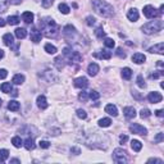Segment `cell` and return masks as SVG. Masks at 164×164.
Instances as JSON below:
<instances>
[{
  "label": "cell",
  "instance_id": "cell-1",
  "mask_svg": "<svg viewBox=\"0 0 164 164\" xmlns=\"http://www.w3.org/2000/svg\"><path fill=\"white\" fill-rule=\"evenodd\" d=\"M40 27L42 30V33H44L46 37H55L58 32H59V26L50 18L42 19L40 22Z\"/></svg>",
  "mask_w": 164,
  "mask_h": 164
},
{
  "label": "cell",
  "instance_id": "cell-2",
  "mask_svg": "<svg viewBox=\"0 0 164 164\" xmlns=\"http://www.w3.org/2000/svg\"><path fill=\"white\" fill-rule=\"evenodd\" d=\"M92 8L95 9V12L97 14L103 15V17H113L114 15V9L110 4H108L107 1H103V0H95L92 3Z\"/></svg>",
  "mask_w": 164,
  "mask_h": 164
},
{
  "label": "cell",
  "instance_id": "cell-3",
  "mask_svg": "<svg viewBox=\"0 0 164 164\" xmlns=\"http://www.w3.org/2000/svg\"><path fill=\"white\" fill-rule=\"evenodd\" d=\"M162 28H163V21L158 19V21H151V22L145 23L141 30L146 35H153V33H157L159 31H162Z\"/></svg>",
  "mask_w": 164,
  "mask_h": 164
},
{
  "label": "cell",
  "instance_id": "cell-4",
  "mask_svg": "<svg viewBox=\"0 0 164 164\" xmlns=\"http://www.w3.org/2000/svg\"><path fill=\"white\" fill-rule=\"evenodd\" d=\"M113 160H114L115 163H119V164L127 163L128 162L127 153L123 149H115L114 151H113Z\"/></svg>",
  "mask_w": 164,
  "mask_h": 164
},
{
  "label": "cell",
  "instance_id": "cell-5",
  "mask_svg": "<svg viewBox=\"0 0 164 164\" xmlns=\"http://www.w3.org/2000/svg\"><path fill=\"white\" fill-rule=\"evenodd\" d=\"M130 131L132 134H136V135H141V136H146L147 135V130L144 126L139 123H135V124H131L130 126Z\"/></svg>",
  "mask_w": 164,
  "mask_h": 164
},
{
  "label": "cell",
  "instance_id": "cell-6",
  "mask_svg": "<svg viewBox=\"0 0 164 164\" xmlns=\"http://www.w3.org/2000/svg\"><path fill=\"white\" fill-rule=\"evenodd\" d=\"M144 14H145L146 18H155V17H158L159 12H157V9L154 7L146 5V7H144Z\"/></svg>",
  "mask_w": 164,
  "mask_h": 164
},
{
  "label": "cell",
  "instance_id": "cell-7",
  "mask_svg": "<svg viewBox=\"0 0 164 164\" xmlns=\"http://www.w3.org/2000/svg\"><path fill=\"white\" fill-rule=\"evenodd\" d=\"M76 33H77L76 32V28L73 26H71V25L65 26L64 30H63V35H64V37L67 38V40H72V37H75Z\"/></svg>",
  "mask_w": 164,
  "mask_h": 164
},
{
  "label": "cell",
  "instance_id": "cell-8",
  "mask_svg": "<svg viewBox=\"0 0 164 164\" xmlns=\"http://www.w3.org/2000/svg\"><path fill=\"white\" fill-rule=\"evenodd\" d=\"M163 99V96L160 95L159 92H150L149 95H147V100L150 101V103H153V104H157V103H160Z\"/></svg>",
  "mask_w": 164,
  "mask_h": 164
},
{
  "label": "cell",
  "instance_id": "cell-9",
  "mask_svg": "<svg viewBox=\"0 0 164 164\" xmlns=\"http://www.w3.org/2000/svg\"><path fill=\"white\" fill-rule=\"evenodd\" d=\"M89 85V81L86 77H78V78L75 80V86L78 89H86Z\"/></svg>",
  "mask_w": 164,
  "mask_h": 164
},
{
  "label": "cell",
  "instance_id": "cell-10",
  "mask_svg": "<svg viewBox=\"0 0 164 164\" xmlns=\"http://www.w3.org/2000/svg\"><path fill=\"white\" fill-rule=\"evenodd\" d=\"M123 113H124V115H126V118H128V119H132L136 117V110H135V108H132V107H126L123 109Z\"/></svg>",
  "mask_w": 164,
  "mask_h": 164
},
{
  "label": "cell",
  "instance_id": "cell-11",
  "mask_svg": "<svg viewBox=\"0 0 164 164\" xmlns=\"http://www.w3.org/2000/svg\"><path fill=\"white\" fill-rule=\"evenodd\" d=\"M145 60H146V57L144 55V54H141V53H136V54L132 55V62H135L136 64H141Z\"/></svg>",
  "mask_w": 164,
  "mask_h": 164
},
{
  "label": "cell",
  "instance_id": "cell-12",
  "mask_svg": "<svg viewBox=\"0 0 164 164\" xmlns=\"http://www.w3.org/2000/svg\"><path fill=\"white\" fill-rule=\"evenodd\" d=\"M99 65H97L96 63H90L89 64V67H87V72H89V75L90 76H96L97 75V72H99Z\"/></svg>",
  "mask_w": 164,
  "mask_h": 164
},
{
  "label": "cell",
  "instance_id": "cell-13",
  "mask_svg": "<svg viewBox=\"0 0 164 164\" xmlns=\"http://www.w3.org/2000/svg\"><path fill=\"white\" fill-rule=\"evenodd\" d=\"M105 112H107L109 115H113V117L118 115V109H117V107L113 104H108L107 107H105Z\"/></svg>",
  "mask_w": 164,
  "mask_h": 164
},
{
  "label": "cell",
  "instance_id": "cell-14",
  "mask_svg": "<svg viewBox=\"0 0 164 164\" xmlns=\"http://www.w3.org/2000/svg\"><path fill=\"white\" fill-rule=\"evenodd\" d=\"M150 53H158V54H164V44L163 42H159V44L154 45L153 48L149 49Z\"/></svg>",
  "mask_w": 164,
  "mask_h": 164
},
{
  "label": "cell",
  "instance_id": "cell-15",
  "mask_svg": "<svg viewBox=\"0 0 164 164\" xmlns=\"http://www.w3.org/2000/svg\"><path fill=\"white\" fill-rule=\"evenodd\" d=\"M37 105H38V108L40 109H46L48 108V101H46V97L44 95H40L37 97Z\"/></svg>",
  "mask_w": 164,
  "mask_h": 164
},
{
  "label": "cell",
  "instance_id": "cell-16",
  "mask_svg": "<svg viewBox=\"0 0 164 164\" xmlns=\"http://www.w3.org/2000/svg\"><path fill=\"white\" fill-rule=\"evenodd\" d=\"M41 32L40 31H37L36 28H33L32 30V32H31V41H33V42H38L41 40Z\"/></svg>",
  "mask_w": 164,
  "mask_h": 164
},
{
  "label": "cell",
  "instance_id": "cell-17",
  "mask_svg": "<svg viewBox=\"0 0 164 164\" xmlns=\"http://www.w3.org/2000/svg\"><path fill=\"white\" fill-rule=\"evenodd\" d=\"M3 41H4V44H5L7 46H12V45H13V42H14L13 35H12V33H5L3 36Z\"/></svg>",
  "mask_w": 164,
  "mask_h": 164
},
{
  "label": "cell",
  "instance_id": "cell-18",
  "mask_svg": "<svg viewBox=\"0 0 164 164\" xmlns=\"http://www.w3.org/2000/svg\"><path fill=\"white\" fill-rule=\"evenodd\" d=\"M127 18L130 19V21L136 22V21L139 19V12L136 10V9H131V10H128V13H127Z\"/></svg>",
  "mask_w": 164,
  "mask_h": 164
},
{
  "label": "cell",
  "instance_id": "cell-19",
  "mask_svg": "<svg viewBox=\"0 0 164 164\" xmlns=\"http://www.w3.org/2000/svg\"><path fill=\"white\" fill-rule=\"evenodd\" d=\"M22 18L26 23H32L33 22V13L32 12H25V13L22 14Z\"/></svg>",
  "mask_w": 164,
  "mask_h": 164
},
{
  "label": "cell",
  "instance_id": "cell-20",
  "mask_svg": "<svg viewBox=\"0 0 164 164\" xmlns=\"http://www.w3.org/2000/svg\"><path fill=\"white\" fill-rule=\"evenodd\" d=\"M10 5V0H0V13H5Z\"/></svg>",
  "mask_w": 164,
  "mask_h": 164
},
{
  "label": "cell",
  "instance_id": "cell-21",
  "mask_svg": "<svg viewBox=\"0 0 164 164\" xmlns=\"http://www.w3.org/2000/svg\"><path fill=\"white\" fill-rule=\"evenodd\" d=\"M19 103L18 101H15V100H10L9 101V104H8V109L9 110H12V112H17V110H19Z\"/></svg>",
  "mask_w": 164,
  "mask_h": 164
},
{
  "label": "cell",
  "instance_id": "cell-22",
  "mask_svg": "<svg viewBox=\"0 0 164 164\" xmlns=\"http://www.w3.org/2000/svg\"><path fill=\"white\" fill-rule=\"evenodd\" d=\"M131 146H132V149H134V151H136V153H139V151L142 149V144L140 142L139 140H132Z\"/></svg>",
  "mask_w": 164,
  "mask_h": 164
},
{
  "label": "cell",
  "instance_id": "cell-23",
  "mask_svg": "<svg viewBox=\"0 0 164 164\" xmlns=\"http://www.w3.org/2000/svg\"><path fill=\"white\" fill-rule=\"evenodd\" d=\"M95 57H99V58H101V59H110L112 53L108 52V50H103L100 54H95Z\"/></svg>",
  "mask_w": 164,
  "mask_h": 164
},
{
  "label": "cell",
  "instance_id": "cell-24",
  "mask_svg": "<svg viewBox=\"0 0 164 164\" xmlns=\"http://www.w3.org/2000/svg\"><path fill=\"white\" fill-rule=\"evenodd\" d=\"M0 90L5 94L10 92L12 91V83L10 82H4V83H1V86H0Z\"/></svg>",
  "mask_w": 164,
  "mask_h": 164
},
{
  "label": "cell",
  "instance_id": "cell-25",
  "mask_svg": "<svg viewBox=\"0 0 164 164\" xmlns=\"http://www.w3.org/2000/svg\"><path fill=\"white\" fill-rule=\"evenodd\" d=\"M131 76H132V71H131V68L126 67V68H123V69H122V77H123L124 80H130V78H131Z\"/></svg>",
  "mask_w": 164,
  "mask_h": 164
},
{
  "label": "cell",
  "instance_id": "cell-26",
  "mask_svg": "<svg viewBox=\"0 0 164 164\" xmlns=\"http://www.w3.org/2000/svg\"><path fill=\"white\" fill-rule=\"evenodd\" d=\"M25 147L27 150H33L35 149V144H33V139H31V137H28L25 141Z\"/></svg>",
  "mask_w": 164,
  "mask_h": 164
},
{
  "label": "cell",
  "instance_id": "cell-27",
  "mask_svg": "<svg viewBox=\"0 0 164 164\" xmlns=\"http://www.w3.org/2000/svg\"><path fill=\"white\" fill-rule=\"evenodd\" d=\"M15 36L18 38H25L27 36V31L25 28H17L15 30Z\"/></svg>",
  "mask_w": 164,
  "mask_h": 164
},
{
  "label": "cell",
  "instance_id": "cell-28",
  "mask_svg": "<svg viewBox=\"0 0 164 164\" xmlns=\"http://www.w3.org/2000/svg\"><path fill=\"white\" fill-rule=\"evenodd\" d=\"M112 124V119L110 118H101L99 120V126L100 127H109Z\"/></svg>",
  "mask_w": 164,
  "mask_h": 164
},
{
  "label": "cell",
  "instance_id": "cell-29",
  "mask_svg": "<svg viewBox=\"0 0 164 164\" xmlns=\"http://www.w3.org/2000/svg\"><path fill=\"white\" fill-rule=\"evenodd\" d=\"M8 23H9L10 26H15V25H18L19 23V17H17V15H9L8 17Z\"/></svg>",
  "mask_w": 164,
  "mask_h": 164
},
{
  "label": "cell",
  "instance_id": "cell-30",
  "mask_svg": "<svg viewBox=\"0 0 164 164\" xmlns=\"http://www.w3.org/2000/svg\"><path fill=\"white\" fill-rule=\"evenodd\" d=\"M13 82L15 85H22L23 82H25V76L23 75H15L13 77Z\"/></svg>",
  "mask_w": 164,
  "mask_h": 164
},
{
  "label": "cell",
  "instance_id": "cell-31",
  "mask_svg": "<svg viewBox=\"0 0 164 164\" xmlns=\"http://www.w3.org/2000/svg\"><path fill=\"white\" fill-rule=\"evenodd\" d=\"M12 144H13L15 147H21L23 145V142H22V140H21L19 136H14V137L12 139Z\"/></svg>",
  "mask_w": 164,
  "mask_h": 164
},
{
  "label": "cell",
  "instance_id": "cell-32",
  "mask_svg": "<svg viewBox=\"0 0 164 164\" xmlns=\"http://www.w3.org/2000/svg\"><path fill=\"white\" fill-rule=\"evenodd\" d=\"M8 157H9V151L7 149H1L0 150V162H5Z\"/></svg>",
  "mask_w": 164,
  "mask_h": 164
},
{
  "label": "cell",
  "instance_id": "cell-33",
  "mask_svg": "<svg viewBox=\"0 0 164 164\" xmlns=\"http://www.w3.org/2000/svg\"><path fill=\"white\" fill-rule=\"evenodd\" d=\"M45 50H46V53H49V54H55L57 53V48L54 45H52V44H46L45 45Z\"/></svg>",
  "mask_w": 164,
  "mask_h": 164
},
{
  "label": "cell",
  "instance_id": "cell-34",
  "mask_svg": "<svg viewBox=\"0 0 164 164\" xmlns=\"http://www.w3.org/2000/svg\"><path fill=\"white\" fill-rule=\"evenodd\" d=\"M54 62H55V65H57V68L59 69V71H62V69H63V67H64V63H63L64 60L62 59V57H58V58H57V59L54 60Z\"/></svg>",
  "mask_w": 164,
  "mask_h": 164
},
{
  "label": "cell",
  "instance_id": "cell-35",
  "mask_svg": "<svg viewBox=\"0 0 164 164\" xmlns=\"http://www.w3.org/2000/svg\"><path fill=\"white\" fill-rule=\"evenodd\" d=\"M104 45L107 46V48H109V49H113V48H114V45H115V42H114L113 38H105V40H104Z\"/></svg>",
  "mask_w": 164,
  "mask_h": 164
},
{
  "label": "cell",
  "instance_id": "cell-36",
  "mask_svg": "<svg viewBox=\"0 0 164 164\" xmlns=\"http://www.w3.org/2000/svg\"><path fill=\"white\" fill-rule=\"evenodd\" d=\"M59 10L62 12L63 14H68L69 13V7L67 5V4H64V3H62V4H59Z\"/></svg>",
  "mask_w": 164,
  "mask_h": 164
},
{
  "label": "cell",
  "instance_id": "cell-37",
  "mask_svg": "<svg viewBox=\"0 0 164 164\" xmlns=\"http://www.w3.org/2000/svg\"><path fill=\"white\" fill-rule=\"evenodd\" d=\"M89 97H90V99H92V100H97L100 97V94L97 91H95V90H92V91H90Z\"/></svg>",
  "mask_w": 164,
  "mask_h": 164
},
{
  "label": "cell",
  "instance_id": "cell-38",
  "mask_svg": "<svg viewBox=\"0 0 164 164\" xmlns=\"http://www.w3.org/2000/svg\"><path fill=\"white\" fill-rule=\"evenodd\" d=\"M150 110L149 109H141V112H140V117H141V118H147V117H150Z\"/></svg>",
  "mask_w": 164,
  "mask_h": 164
},
{
  "label": "cell",
  "instance_id": "cell-39",
  "mask_svg": "<svg viewBox=\"0 0 164 164\" xmlns=\"http://www.w3.org/2000/svg\"><path fill=\"white\" fill-rule=\"evenodd\" d=\"M137 85H139V87H146V83H145V81H144V77L142 76H139L137 77Z\"/></svg>",
  "mask_w": 164,
  "mask_h": 164
},
{
  "label": "cell",
  "instance_id": "cell-40",
  "mask_svg": "<svg viewBox=\"0 0 164 164\" xmlns=\"http://www.w3.org/2000/svg\"><path fill=\"white\" fill-rule=\"evenodd\" d=\"M38 146H40L41 149H48V147H50V142L45 141V140H41V141L38 142Z\"/></svg>",
  "mask_w": 164,
  "mask_h": 164
},
{
  "label": "cell",
  "instance_id": "cell-41",
  "mask_svg": "<svg viewBox=\"0 0 164 164\" xmlns=\"http://www.w3.org/2000/svg\"><path fill=\"white\" fill-rule=\"evenodd\" d=\"M77 115H78V118H81V119L87 118V113H86L85 110H82V109H78V110H77Z\"/></svg>",
  "mask_w": 164,
  "mask_h": 164
},
{
  "label": "cell",
  "instance_id": "cell-42",
  "mask_svg": "<svg viewBox=\"0 0 164 164\" xmlns=\"http://www.w3.org/2000/svg\"><path fill=\"white\" fill-rule=\"evenodd\" d=\"M95 35L97 37H105V32H104V30H103V27H99L96 31H95Z\"/></svg>",
  "mask_w": 164,
  "mask_h": 164
},
{
  "label": "cell",
  "instance_id": "cell-43",
  "mask_svg": "<svg viewBox=\"0 0 164 164\" xmlns=\"http://www.w3.org/2000/svg\"><path fill=\"white\" fill-rule=\"evenodd\" d=\"M78 99H80L81 101H87V99H89V95H87V92H85V91L80 92V95H78Z\"/></svg>",
  "mask_w": 164,
  "mask_h": 164
},
{
  "label": "cell",
  "instance_id": "cell-44",
  "mask_svg": "<svg viewBox=\"0 0 164 164\" xmlns=\"http://www.w3.org/2000/svg\"><path fill=\"white\" fill-rule=\"evenodd\" d=\"M54 4V0H42V7L44 8H50Z\"/></svg>",
  "mask_w": 164,
  "mask_h": 164
},
{
  "label": "cell",
  "instance_id": "cell-45",
  "mask_svg": "<svg viewBox=\"0 0 164 164\" xmlns=\"http://www.w3.org/2000/svg\"><path fill=\"white\" fill-rule=\"evenodd\" d=\"M86 21H87L86 23H87L89 26H92V25H95V21H96V19L94 18V17H91V15H89V17L86 18Z\"/></svg>",
  "mask_w": 164,
  "mask_h": 164
},
{
  "label": "cell",
  "instance_id": "cell-46",
  "mask_svg": "<svg viewBox=\"0 0 164 164\" xmlns=\"http://www.w3.org/2000/svg\"><path fill=\"white\" fill-rule=\"evenodd\" d=\"M163 139H164V135L160 132V134H158V135H157V137L154 139V141H155V142H162V141H163Z\"/></svg>",
  "mask_w": 164,
  "mask_h": 164
},
{
  "label": "cell",
  "instance_id": "cell-47",
  "mask_svg": "<svg viewBox=\"0 0 164 164\" xmlns=\"http://www.w3.org/2000/svg\"><path fill=\"white\" fill-rule=\"evenodd\" d=\"M7 76H8L7 69H0V80H4Z\"/></svg>",
  "mask_w": 164,
  "mask_h": 164
},
{
  "label": "cell",
  "instance_id": "cell-48",
  "mask_svg": "<svg viewBox=\"0 0 164 164\" xmlns=\"http://www.w3.org/2000/svg\"><path fill=\"white\" fill-rule=\"evenodd\" d=\"M117 55H118L119 58H126V54L122 52V49H120V48L117 49Z\"/></svg>",
  "mask_w": 164,
  "mask_h": 164
},
{
  "label": "cell",
  "instance_id": "cell-49",
  "mask_svg": "<svg viewBox=\"0 0 164 164\" xmlns=\"http://www.w3.org/2000/svg\"><path fill=\"white\" fill-rule=\"evenodd\" d=\"M128 140V136H126V135H120V137H119V141H120V144H124Z\"/></svg>",
  "mask_w": 164,
  "mask_h": 164
},
{
  "label": "cell",
  "instance_id": "cell-50",
  "mask_svg": "<svg viewBox=\"0 0 164 164\" xmlns=\"http://www.w3.org/2000/svg\"><path fill=\"white\" fill-rule=\"evenodd\" d=\"M71 153H73L75 155H78V154L81 153V150L78 149V147H72V149H71Z\"/></svg>",
  "mask_w": 164,
  "mask_h": 164
},
{
  "label": "cell",
  "instance_id": "cell-51",
  "mask_svg": "<svg viewBox=\"0 0 164 164\" xmlns=\"http://www.w3.org/2000/svg\"><path fill=\"white\" fill-rule=\"evenodd\" d=\"M147 163H163V160H160V159H155V158H151L147 160Z\"/></svg>",
  "mask_w": 164,
  "mask_h": 164
},
{
  "label": "cell",
  "instance_id": "cell-52",
  "mask_svg": "<svg viewBox=\"0 0 164 164\" xmlns=\"http://www.w3.org/2000/svg\"><path fill=\"white\" fill-rule=\"evenodd\" d=\"M162 75H163V72L159 71L158 73H154V75H151V78H158V77H160Z\"/></svg>",
  "mask_w": 164,
  "mask_h": 164
},
{
  "label": "cell",
  "instance_id": "cell-53",
  "mask_svg": "<svg viewBox=\"0 0 164 164\" xmlns=\"http://www.w3.org/2000/svg\"><path fill=\"white\" fill-rule=\"evenodd\" d=\"M155 114H157L158 117H163V110H162V109H160V110H157V112H155Z\"/></svg>",
  "mask_w": 164,
  "mask_h": 164
},
{
  "label": "cell",
  "instance_id": "cell-54",
  "mask_svg": "<svg viewBox=\"0 0 164 164\" xmlns=\"http://www.w3.org/2000/svg\"><path fill=\"white\" fill-rule=\"evenodd\" d=\"M4 26H5V21L3 18H0V27H4Z\"/></svg>",
  "mask_w": 164,
  "mask_h": 164
},
{
  "label": "cell",
  "instance_id": "cell-55",
  "mask_svg": "<svg viewBox=\"0 0 164 164\" xmlns=\"http://www.w3.org/2000/svg\"><path fill=\"white\" fill-rule=\"evenodd\" d=\"M3 57H4V52L0 49V59H3Z\"/></svg>",
  "mask_w": 164,
  "mask_h": 164
},
{
  "label": "cell",
  "instance_id": "cell-56",
  "mask_svg": "<svg viewBox=\"0 0 164 164\" xmlns=\"http://www.w3.org/2000/svg\"><path fill=\"white\" fill-rule=\"evenodd\" d=\"M10 163H19V160H18V159H12Z\"/></svg>",
  "mask_w": 164,
  "mask_h": 164
},
{
  "label": "cell",
  "instance_id": "cell-57",
  "mask_svg": "<svg viewBox=\"0 0 164 164\" xmlns=\"http://www.w3.org/2000/svg\"><path fill=\"white\" fill-rule=\"evenodd\" d=\"M0 107H1V99H0Z\"/></svg>",
  "mask_w": 164,
  "mask_h": 164
}]
</instances>
